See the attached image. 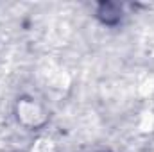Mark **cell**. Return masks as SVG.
<instances>
[{
    "mask_svg": "<svg viewBox=\"0 0 154 152\" xmlns=\"http://www.w3.org/2000/svg\"><path fill=\"white\" fill-rule=\"evenodd\" d=\"M97 16L106 25H116L122 18V7L113 2H102L97 9Z\"/></svg>",
    "mask_w": 154,
    "mask_h": 152,
    "instance_id": "cell-1",
    "label": "cell"
}]
</instances>
